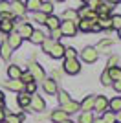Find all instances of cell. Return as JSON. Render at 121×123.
<instances>
[{"instance_id": "obj_37", "label": "cell", "mask_w": 121, "mask_h": 123, "mask_svg": "<svg viewBox=\"0 0 121 123\" xmlns=\"http://www.w3.org/2000/svg\"><path fill=\"white\" fill-rule=\"evenodd\" d=\"M75 55H77V51H75V48H64V59H75Z\"/></svg>"}, {"instance_id": "obj_3", "label": "cell", "mask_w": 121, "mask_h": 123, "mask_svg": "<svg viewBox=\"0 0 121 123\" xmlns=\"http://www.w3.org/2000/svg\"><path fill=\"white\" fill-rule=\"evenodd\" d=\"M59 30H60V33H62L64 37H73L77 33V26H75V22L64 20V22H60Z\"/></svg>"}, {"instance_id": "obj_30", "label": "cell", "mask_w": 121, "mask_h": 123, "mask_svg": "<svg viewBox=\"0 0 121 123\" xmlns=\"http://www.w3.org/2000/svg\"><path fill=\"white\" fill-rule=\"evenodd\" d=\"M40 13H44V15H51V11H53V2H42L39 7Z\"/></svg>"}, {"instance_id": "obj_7", "label": "cell", "mask_w": 121, "mask_h": 123, "mask_svg": "<svg viewBox=\"0 0 121 123\" xmlns=\"http://www.w3.org/2000/svg\"><path fill=\"white\" fill-rule=\"evenodd\" d=\"M9 6H11V13H13V15H17V17H24L26 15V6L22 4L20 0H13Z\"/></svg>"}, {"instance_id": "obj_53", "label": "cell", "mask_w": 121, "mask_h": 123, "mask_svg": "<svg viewBox=\"0 0 121 123\" xmlns=\"http://www.w3.org/2000/svg\"><path fill=\"white\" fill-rule=\"evenodd\" d=\"M55 2H64V0H55Z\"/></svg>"}, {"instance_id": "obj_1", "label": "cell", "mask_w": 121, "mask_h": 123, "mask_svg": "<svg viewBox=\"0 0 121 123\" xmlns=\"http://www.w3.org/2000/svg\"><path fill=\"white\" fill-rule=\"evenodd\" d=\"M97 57H99V51H97L94 46H86V48H83V51H81V59L85 62H88V64H94V62L97 61Z\"/></svg>"}, {"instance_id": "obj_49", "label": "cell", "mask_w": 121, "mask_h": 123, "mask_svg": "<svg viewBox=\"0 0 121 123\" xmlns=\"http://www.w3.org/2000/svg\"><path fill=\"white\" fill-rule=\"evenodd\" d=\"M94 123H105V121H103V118H97V119L94 118Z\"/></svg>"}, {"instance_id": "obj_25", "label": "cell", "mask_w": 121, "mask_h": 123, "mask_svg": "<svg viewBox=\"0 0 121 123\" xmlns=\"http://www.w3.org/2000/svg\"><path fill=\"white\" fill-rule=\"evenodd\" d=\"M114 46V42L110 41V39H103V41L97 44V46H94L97 51H106V50H110V48Z\"/></svg>"}, {"instance_id": "obj_55", "label": "cell", "mask_w": 121, "mask_h": 123, "mask_svg": "<svg viewBox=\"0 0 121 123\" xmlns=\"http://www.w3.org/2000/svg\"><path fill=\"white\" fill-rule=\"evenodd\" d=\"M2 123H6V121H2Z\"/></svg>"}, {"instance_id": "obj_24", "label": "cell", "mask_w": 121, "mask_h": 123, "mask_svg": "<svg viewBox=\"0 0 121 123\" xmlns=\"http://www.w3.org/2000/svg\"><path fill=\"white\" fill-rule=\"evenodd\" d=\"M24 119H26L24 114H9V116H6L4 121L6 123H22Z\"/></svg>"}, {"instance_id": "obj_16", "label": "cell", "mask_w": 121, "mask_h": 123, "mask_svg": "<svg viewBox=\"0 0 121 123\" xmlns=\"http://www.w3.org/2000/svg\"><path fill=\"white\" fill-rule=\"evenodd\" d=\"M7 75H9V79H20L22 68L18 64H11V66H7Z\"/></svg>"}, {"instance_id": "obj_51", "label": "cell", "mask_w": 121, "mask_h": 123, "mask_svg": "<svg viewBox=\"0 0 121 123\" xmlns=\"http://www.w3.org/2000/svg\"><path fill=\"white\" fill-rule=\"evenodd\" d=\"M117 33H119V37H121V28H119V30H117Z\"/></svg>"}, {"instance_id": "obj_11", "label": "cell", "mask_w": 121, "mask_h": 123, "mask_svg": "<svg viewBox=\"0 0 121 123\" xmlns=\"http://www.w3.org/2000/svg\"><path fill=\"white\" fill-rule=\"evenodd\" d=\"M53 59H60V57L64 55V46L60 44V42H53V46H51V50L48 51Z\"/></svg>"}, {"instance_id": "obj_34", "label": "cell", "mask_w": 121, "mask_h": 123, "mask_svg": "<svg viewBox=\"0 0 121 123\" xmlns=\"http://www.w3.org/2000/svg\"><path fill=\"white\" fill-rule=\"evenodd\" d=\"M4 13H11V6L7 0H0V15H4Z\"/></svg>"}, {"instance_id": "obj_8", "label": "cell", "mask_w": 121, "mask_h": 123, "mask_svg": "<svg viewBox=\"0 0 121 123\" xmlns=\"http://www.w3.org/2000/svg\"><path fill=\"white\" fill-rule=\"evenodd\" d=\"M42 88H44V92L50 94V96H55L57 94V83L53 81V77H51V79H44V81H42Z\"/></svg>"}, {"instance_id": "obj_46", "label": "cell", "mask_w": 121, "mask_h": 123, "mask_svg": "<svg viewBox=\"0 0 121 123\" xmlns=\"http://www.w3.org/2000/svg\"><path fill=\"white\" fill-rule=\"evenodd\" d=\"M4 107H6V101L4 98H0V110H4Z\"/></svg>"}, {"instance_id": "obj_6", "label": "cell", "mask_w": 121, "mask_h": 123, "mask_svg": "<svg viewBox=\"0 0 121 123\" xmlns=\"http://www.w3.org/2000/svg\"><path fill=\"white\" fill-rule=\"evenodd\" d=\"M46 107L44 99L40 98V96H31V101H30V108L31 110H35V112H42Z\"/></svg>"}, {"instance_id": "obj_36", "label": "cell", "mask_w": 121, "mask_h": 123, "mask_svg": "<svg viewBox=\"0 0 121 123\" xmlns=\"http://www.w3.org/2000/svg\"><path fill=\"white\" fill-rule=\"evenodd\" d=\"M37 90V83L35 81H31V83H26L24 85V92H28V94H31L33 96V92Z\"/></svg>"}, {"instance_id": "obj_42", "label": "cell", "mask_w": 121, "mask_h": 123, "mask_svg": "<svg viewBox=\"0 0 121 123\" xmlns=\"http://www.w3.org/2000/svg\"><path fill=\"white\" fill-rule=\"evenodd\" d=\"M50 39L51 41H55V42H59V39H60V35H62V33H60V30L59 28H57V30H51V33H50Z\"/></svg>"}, {"instance_id": "obj_21", "label": "cell", "mask_w": 121, "mask_h": 123, "mask_svg": "<svg viewBox=\"0 0 121 123\" xmlns=\"http://www.w3.org/2000/svg\"><path fill=\"white\" fill-rule=\"evenodd\" d=\"M44 24L48 26L50 30H57V28L60 26V20L57 18L55 15H48V18H46V22H44Z\"/></svg>"}, {"instance_id": "obj_32", "label": "cell", "mask_w": 121, "mask_h": 123, "mask_svg": "<svg viewBox=\"0 0 121 123\" xmlns=\"http://www.w3.org/2000/svg\"><path fill=\"white\" fill-rule=\"evenodd\" d=\"M103 121H105V123H116V112H112V110H105Z\"/></svg>"}, {"instance_id": "obj_40", "label": "cell", "mask_w": 121, "mask_h": 123, "mask_svg": "<svg viewBox=\"0 0 121 123\" xmlns=\"http://www.w3.org/2000/svg\"><path fill=\"white\" fill-rule=\"evenodd\" d=\"M101 83H103L105 86H110V85H112V79L108 77V72H106V70L103 72V75H101Z\"/></svg>"}, {"instance_id": "obj_15", "label": "cell", "mask_w": 121, "mask_h": 123, "mask_svg": "<svg viewBox=\"0 0 121 123\" xmlns=\"http://www.w3.org/2000/svg\"><path fill=\"white\" fill-rule=\"evenodd\" d=\"M31 31H33L31 24H28V22H24V24H18V35L22 37V39H30Z\"/></svg>"}, {"instance_id": "obj_14", "label": "cell", "mask_w": 121, "mask_h": 123, "mask_svg": "<svg viewBox=\"0 0 121 123\" xmlns=\"http://www.w3.org/2000/svg\"><path fill=\"white\" fill-rule=\"evenodd\" d=\"M96 24V20H90V18H83V20H77V30L81 31H92V26Z\"/></svg>"}, {"instance_id": "obj_26", "label": "cell", "mask_w": 121, "mask_h": 123, "mask_svg": "<svg viewBox=\"0 0 121 123\" xmlns=\"http://www.w3.org/2000/svg\"><path fill=\"white\" fill-rule=\"evenodd\" d=\"M108 108H110L112 112H119V110H121V98L108 99Z\"/></svg>"}, {"instance_id": "obj_33", "label": "cell", "mask_w": 121, "mask_h": 123, "mask_svg": "<svg viewBox=\"0 0 121 123\" xmlns=\"http://www.w3.org/2000/svg\"><path fill=\"white\" fill-rule=\"evenodd\" d=\"M110 22H112V30H119L121 28V15H112Z\"/></svg>"}, {"instance_id": "obj_18", "label": "cell", "mask_w": 121, "mask_h": 123, "mask_svg": "<svg viewBox=\"0 0 121 123\" xmlns=\"http://www.w3.org/2000/svg\"><path fill=\"white\" fill-rule=\"evenodd\" d=\"M60 110H64L66 114H73V112H77V110H79V103H75L73 99H70L68 103H64V105H62V108H60Z\"/></svg>"}, {"instance_id": "obj_10", "label": "cell", "mask_w": 121, "mask_h": 123, "mask_svg": "<svg viewBox=\"0 0 121 123\" xmlns=\"http://www.w3.org/2000/svg\"><path fill=\"white\" fill-rule=\"evenodd\" d=\"M30 101H31V94H28V92H18V96H17V103H18V107L30 108Z\"/></svg>"}, {"instance_id": "obj_27", "label": "cell", "mask_w": 121, "mask_h": 123, "mask_svg": "<svg viewBox=\"0 0 121 123\" xmlns=\"http://www.w3.org/2000/svg\"><path fill=\"white\" fill-rule=\"evenodd\" d=\"M106 72H108V77H110L112 81H119L121 79V68L119 66H114L110 70H106Z\"/></svg>"}, {"instance_id": "obj_29", "label": "cell", "mask_w": 121, "mask_h": 123, "mask_svg": "<svg viewBox=\"0 0 121 123\" xmlns=\"http://www.w3.org/2000/svg\"><path fill=\"white\" fill-rule=\"evenodd\" d=\"M99 30H112V22L110 17H99Z\"/></svg>"}, {"instance_id": "obj_52", "label": "cell", "mask_w": 121, "mask_h": 123, "mask_svg": "<svg viewBox=\"0 0 121 123\" xmlns=\"http://www.w3.org/2000/svg\"><path fill=\"white\" fill-rule=\"evenodd\" d=\"M0 98H4V94H2V92H0Z\"/></svg>"}, {"instance_id": "obj_31", "label": "cell", "mask_w": 121, "mask_h": 123, "mask_svg": "<svg viewBox=\"0 0 121 123\" xmlns=\"http://www.w3.org/2000/svg\"><path fill=\"white\" fill-rule=\"evenodd\" d=\"M79 123H94V116H92V112L79 114Z\"/></svg>"}, {"instance_id": "obj_19", "label": "cell", "mask_w": 121, "mask_h": 123, "mask_svg": "<svg viewBox=\"0 0 121 123\" xmlns=\"http://www.w3.org/2000/svg\"><path fill=\"white\" fill-rule=\"evenodd\" d=\"M51 121H55V123H60V121H64V119H68V114L64 112V110H53V112H51Z\"/></svg>"}, {"instance_id": "obj_20", "label": "cell", "mask_w": 121, "mask_h": 123, "mask_svg": "<svg viewBox=\"0 0 121 123\" xmlns=\"http://www.w3.org/2000/svg\"><path fill=\"white\" fill-rule=\"evenodd\" d=\"M11 53H13V50H11V46L7 44V41H6L4 44H0V55H2V59H4V61H9Z\"/></svg>"}, {"instance_id": "obj_22", "label": "cell", "mask_w": 121, "mask_h": 123, "mask_svg": "<svg viewBox=\"0 0 121 123\" xmlns=\"http://www.w3.org/2000/svg\"><path fill=\"white\" fill-rule=\"evenodd\" d=\"M13 28H15V24L11 20H0V31H2V33L9 35L11 31H13Z\"/></svg>"}, {"instance_id": "obj_5", "label": "cell", "mask_w": 121, "mask_h": 123, "mask_svg": "<svg viewBox=\"0 0 121 123\" xmlns=\"http://www.w3.org/2000/svg\"><path fill=\"white\" fill-rule=\"evenodd\" d=\"M106 108H108V99H106L105 96H96V99H94V108H92V110L105 112Z\"/></svg>"}, {"instance_id": "obj_56", "label": "cell", "mask_w": 121, "mask_h": 123, "mask_svg": "<svg viewBox=\"0 0 121 123\" xmlns=\"http://www.w3.org/2000/svg\"><path fill=\"white\" fill-rule=\"evenodd\" d=\"M119 2H121V0H119Z\"/></svg>"}, {"instance_id": "obj_39", "label": "cell", "mask_w": 121, "mask_h": 123, "mask_svg": "<svg viewBox=\"0 0 121 123\" xmlns=\"http://www.w3.org/2000/svg\"><path fill=\"white\" fill-rule=\"evenodd\" d=\"M53 42L55 41H51V39H44V41H42V50L48 53V51L51 50V46H53Z\"/></svg>"}, {"instance_id": "obj_35", "label": "cell", "mask_w": 121, "mask_h": 123, "mask_svg": "<svg viewBox=\"0 0 121 123\" xmlns=\"http://www.w3.org/2000/svg\"><path fill=\"white\" fill-rule=\"evenodd\" d=\"M117 62H119V57H117V55H112V57H108V62H106V70H110V68L117 66Z\"/></svg>"}, {"instance_id": "obj_9", "label": "cell", "mask_w": 121, "mask_h": 123, "mask_svg": "<svg viewBox=\"0 0 121 123\" xmlns=\"http://www.w3.org/2000/svg\"><path fill=\"white\" fill-rule=\"evenodd\" d=\"M6 88H9L13 92H24V83L20 79H9V81H6Z\"/></svg>"}, {"instance_id": "obj_2", "label": "cell", "mask_w": 121, "mask_h": 123, "mask_svg": "<svg viewBox=\"0 0 121 123\" xmlns=\"http://www.w3.org/2000/svg\"><path fill=\"white\" fill-rule=\"evenodd\" d=\"M62 68H64V72L68 75H77L81 72V62L77 59H64L62 62Z\"/></svg>"}, {"instance_id": "obj_12", "label": "cell", "mask_w": 121, "mask_h": 123, "mask_svg": "<svg viewBox=\"0 0 121 123\" xmlns=\"http://www.w3.org/2000/svg\"><path fill=\"white\" fill-rule=\"evenodd\" d=\"M94 99H96V96H86L83 103H79V108H83V112H90L94 108Z\"/></svg>"}, {"instance_id": "obj_45", "label": "cell", "mask_w": 121, "mask_h": 123, "mask_svg": "<svg viewBox=\"0 0 121 123\" xmlns=\"http://www.w3.org/2000/svg\"><path fill=\"white\" fill-rule=\"evenodd\" d=\"M116 123H121V110L116 112Z\"/></svg>"}, {"instance_id": "obj_47", "label": "cell", "mask_w": 121, "mask_h": 123, "mask_svg": "<svg viewBox=\"0 0 121 123\" xmlns=\"http://www.w3.org/2000/svg\"><path fill=\"white\" fill-rule=\"evenodd\" d=\"M4 119H6V112H4V110H0V123L4 121Z\"/></svg>"}, {"instance_id": "obj_28", "label": "cell", "mask_w": 121, "mask_h": 123, "mask_svg": "<svg viewBox=\"0 0 121 123\" xmlns=\"http://www.w3.org/2000/svg\"><path fill=\"white\" fill-rule=\"evenodd\" d=\"M40 4H42V0H26V9H30V11H39Z\"/></svg>"}, {"instance_id": "obj_41", "label": "cell", "mask_w": 121, "mask_h": 123, "mask_svg": "<svg viewBox=\"0 0 121 123\" xmlns=\"http://www.w3.org/2000/svg\"><path fill=\"white\" fill-rule=\"evenodd\" d=\"M46 18H48V15H44V13H40V11H35V20L39 22V24H44Z\"/></svg>"}, {"instance_id": "obj_23", "label": "cell", "mask_w": 121, "mask_h": 123, "mask_svg": "<svg viewBox=\"0 0 121 123\" xmlns=\"http://www.w3.org/2000/svg\"><path fill=\"white\" fill-rule=\"evenodd\" d=\"M62 18H64V20H70V22H75V24H77V20H79L75 9H66L64 13H62Z\"/></svg>"}, {"instance_id": "obj_43", "label": "cell", "mask_w": 121, "mask_h": 123, "mask_svg": "<svg viewBox=\"0 0 121 123\" xmlns=\"http://www.w3.org/2000/svg\"><path fill=\"white\" fill-rule=\"evenodd\" d=\"M20 81L26 85V83H31V81H33V77H31V74L28 72V74H22V75H20Z\"/></svg>"}, {"instance_id": "obj_17", "label": "cell", "mask_w": 121, "mask_h": 123, "mask_svg": "<svg viewBox=\"0 0 121 123\" xmlns=\"http://www.w3.org/2000/svg\"><path fill=\"white\" fill-rule=\"evenodd\" d=\"M44 39H46V35L40 30H33V31H31V35H30V41L33 42V44H42Z\"/></svg>"}, {"instance_id": "obj_54", "label": "cell", "mask_w": 121, "mask_h": 123, "mask_svg": "<svg viewBox=\"0 0 121 123\" xmlns=\"http://www.w3.org/2000/svg\"><path fill=\"white\" fill-rule=\"evenodd\" d=\"M81 2H85V4H86V2H88V0H81Z\"/></svg>"}, {"instance_id": "obj_48", "label": "cell", "mask_w": 121, "mask_h": 123, "mask_svg": "<svg viewBox=\"0 0 121 123\" xmlns=\"http://www.w3.org/2000/svg\"><path fill=\"white\" fill-rule=\"evenodd\" d=\"M105 2H106V4H114V6H116L119 0H105Z\"/></svg>"}, {"instance_id": "obj_50", "label": "cell", "mask_w": 121, "mask_h": 123, "mask_svg": "<svg viewBox=\"0 0 121 123\" xmlns=\"http://www.w3.org/2000/svg\"><path fill=\"white\" fill-rule=\"evenodd\" d=\"M60 123H73L72 119H64V121H60Z\"/></svg>"}, {"instance_id": "obj_13", "label": "cell", "mask_w": 121, "mask_h": 123, "mask_svg": "<svg viewBox=\"0 0 121 123\" xmlns=\"http://www.w3.org/2000/svg\"><path fill=\"white\" fill-rule=\"evenodd\" d=\"M7 44L11 46V50H17L22 44V37L18 33H9V39H7Z\"/></svg>"}, {"instance_id": "obj_4", "label": "cell", "mask_w": 121, "mask_h": 123, "mask_svg": "<svg viewBox=\"0 0 121 123\" xmlns=\"http://www.w3.org/2000/svg\"><path fill=\"white\" fill-rule=\"evenodd\" d=\"M30 74H31V77H33V81H44L46 79V74H44V68L42 66H39V64H31L30 66Z\"/></svg>"}, {"instance_id": "obj_44", "label": "cell", "mask_w": 121, "mask_h": 123, "mask_svg": "<svg viewBox=\"0 0 121 123\" xmlns=\"http://www.w3.org/2000/svg\"><path fill=\"white\" fill-rule=\"evenodd\" d=\"M110 86L114 88L116 92H121V79H119V81H112V85H110Z\"/></svg>"}, {"instance_id": "obj_38", "label": "cell", "mask_w": 121, "mask_h": 123, "mask_svg": "<svg viewBox=\"0 0 121 123\" xmlns=\"http://www.w3.org/2000/svg\"><path fill=\"white\" fill-rule=\"evenodd\" d=\"M101 2H103V0H88L86 4H88V9H92V11H97V7L101 6Z\"/></svg>"}]
</instances>
